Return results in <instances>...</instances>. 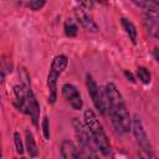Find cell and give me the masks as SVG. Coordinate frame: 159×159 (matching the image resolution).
I'll use <instances>...</instances> for the list:
<instances>
[{
	"label": "cell",
	"instance_id": "ffe728a7",
	"mask_svg": "<svg viewBox=\"0 0 159 159\" xmlns=\"http://www.w3.org/2000/svg\"><path fill=\"white\" fill-rule=\"evenodd\" d=\"M78 1L86 7H92L93 6V0H78Z\"/></svg>",
	"mask_w": 159,
	"mask_h": 159
},
{
	"label": "cell",
	"instance_id": "9a60e30c",
	"mask_svg": "<svg viewBox=\"0 0 159 159\" xmlns=\"http://www.w3.org/2000/svg\"><path fill=\"white\" fill-rule=\"evenodd\" d=\"M77 31H78V29H77L76 24L70 19L66 20V22H65V34L68 37H75L77 35Z\"/></svg>",
	"mask_w": 159,
	"mask_h": 159
},
{
	"label": "cell",
	"instance_id": "8fae6325",
	"mask_svg": "<svg viewBox=\"0 0 159 159\" xmlns=\"http://www.w3.org/2000/svg\"><path fill=\"white\" fill-rule=\"evenodd\" d=\"M61 154L65 159H77L82 157L77 147L71 140H63L61 144Z\"/></svg>",
	"mask_w": 159,
	"mask_h": 159
},
{
	"label": "cell",
	"instance_id": "2e32d148",
	"mask_svg": "<svg viewBox=\"0 0 159 159\" xmlns=\"http://www.w3.org/2000/svg\"><path fill=\"white\" fill-rule=\"evenodd\" d=\"M137 76H138V78H139L143 83H145V84H148V83L150 82V72H149L145 67H139V68L137 70Z\"/></svg>",
	"mask_w": 159,
	"mask_h": 159
},
{
	"label": "cell",
	"instance_id": "7402d4cb",
	"mask_svg": "<svg viewBox=\"0 0 159 159\" xmlns=\"http://www.w3.org/2000/svg\"><path fill=\"white\" fill-rule=\"evenodd\" d=\"M96 1H98V2H101V4H106V2H107V0H96Z\"/></svg>",
	"mask_w": 159,
	"mask_h": 159
},
{
	"label": "cell",
	"instance_id": "7a4b0ae2",
	"mask_svg": "<svg viewBox=\"0 0 159 159\" xmlns=\"http://www.w3.org/2000/svg\"><path fill=\"white\" fill-rule=\"evenodd\" d=\"M14 96H15V106L19 111L25 114H29L34 125H37L39 117H40V106L31 91L25 84H19L14 87Z\"/></svg>",
	"mask_w": 159,
	"mask_h": 159
},
{
	"label": "cell",
	"instance_id": "44dd1931",
	"mask_svg": "<svg viewBox=\"0 0 159 159\" xmlns=\"http://www.w3.org/2000/svg\"><path fill=\"white\" fill-rule=\"evenodd\" d=\"M124 75H125V77L128 78V81H130V82H134V78H133V76H132V73H130V72L125 71V72H124Z\"/></svg>",
	"mask_w": 159,
	"mask_h": 159
},
{
	"label": "cell",
	"instance_id": "8992f818",
	"mask_svg": "<svg viewBox=\"0 0 159 159\" xmlns=\"http://www.w3.org/2000/svg\"><path fill=\"white\" fill-rule=\"evenodd\" d=\"M86 86H87V91L89 97L92 98V102L94 104V107L98 109L99 113H106L107 109V97L104 91H102V88H99L96 83V81L93 80L92 76L87 75L86 77Z\"/></svg>",
	"mask_w": 159,
	"mask_h": 159
},
{
	"label": "cell",
	"instance_id": "9c48e42d",
	"mask_svg": "<svg viewBox=\"0 0 159 159\" xmlns=\"http://www.w3.org/2000/svg\"><path fill=\"white\" fill-rule=\"evenodd\" d=\"M75 15L78 20V22L88 31H92V32H97L98 31V26L97 24L93 21V19L81 7H76L75 9Z\"/></svg>",
	"mask_w": 159,
	"mask_h": 159
},
{
	"label": "cell",
	"instance_id": "ac0fdd59",
	"mask_svg": "<svg viewBox=\"0 0 159 159\" xmlns=\"http://www.w3.org/2000/svg\"><path fill=\"white\" fill-rule=\"evenodd\" d=\"M42 133L46 139L50 138V124H48V117H43L42 120Z\"/></svg>",
	"mask_w": 159,
	"mask_h": 159
},
{
	"label": "cell",
	"instance_id": "30bf717a",
	"mask_svg": "<svg viewBox=\"0 0 159 159\" xmlns=\"http://www.w3.org/2000/svg\"><path fill=\"white\" fill-rule=\"evenodd\" d=\"M144 26L154 39L159 40V12L149 14L144 20Z\"/></svg>",
	"mask_w": 159,
	"mask_h": 159
},
{
	"label": "cell",
	"instance_id": "5b68a950",
	"mask_svg": "<svg viewBox=\"0 0 159 159\" xmlns=\"http://www.w3.org/2000/svg\"><path fill=\"white\" fill-rule=\"evenodd\" d=\"M72 125H73L76 137H77L78 142L81 143V145L83 147V149L88 150L89 153H96L97 150H99V148H98V145H97L91 130L86 125V123L81 122L78 118H73Z\"/></svg>",
	"mask_w": 159,
	"mask_h": 159
},
{
	"label": "cell",
	"instance_id": "5bb4252c",
	"mask_svg": "<svg viewBox=\"0 0 159 159\" xmlns=\"http://www.w3.org/2000/svg\"><path fill=\"white\" fill-rule=\"evenodd\" d=\"M25 145H26V149H27V153L30 157L35 158L39 155V150H37V145L35 143V139H34V135L30 130H26L25 132Z\"/></svg>",
	"mask_w": 159,
	"mask_h": 159
},
{
	"label": "cell",
	"instance_id": "d6986e66",
	"mask_svg": "<svg viewBox=\"0 0 159 159\" xmlns=\"http://www.w3.org/2000/svg\"><path fill=\"white\" fill-rule=\"evenodd\" d=\"M45 2H46V0H31V1L29 2V6H30L32 10L37 11V10H40V9L45 5Z\"/></svg>",
	"mask_w": 159,
	"mask_h": 159
},
{
	"label": "cell",
	"instance_id": "4fadbf2b",
	"mask_svg": "<svg viewBox=\"0 0 159 159\" xmlns=\"http://www.w3.org/2000/svg\"><path fill=\"white\" fill-rule=\"evenodd\" d=\"M120 24H122V27L124 29L125 34L128 35L129 40H130L133 43H135V42H137V29H135L134 24H133L130 20L125 19V17H122V19H120Z\"/></svg>",
	"mask_w": 159,
	"mask_h": 159
},
{
	"label": "cell",
	"instance_id": "ba28073f",
	"mask_svg": "<svg viewBox=\"0 0 159 159\" xmlns=\"http://www.w3.org/2000/svg\"><path fill=\"white\" fill-rule=\"evenodd\" d=\"M62 96L65 97V99L70 103V106L76 109V111H80L82 108V98H81V94L78 92V89L71 84V83H65L62 86Z\"/></svg>",
	"mask_w": 159,
	"mask_h": 159
},
{
	"label": "cell",
	"instance_id": "7c38bea8",
	"mask_svg": "<svg viewBox=\"0 0 159 159\" xmlns=\"http://www.w3.org/2000/svg\"><path fill=\"white\" fill-rule=\"evenodd\" d=\"M137 6L145 10L148 14L159 12V0H132Z\"/></svg>",
	"mask_w": 159,
	"mask_h": 159
},
{
	"label": "cell",
	"instance_id": "3957f363",
	"mask_svg": "<svg viewBox=\"0 0 159 159\" xmlns=\"http://www.w3.org/2000/svg\"><path fill=\"white\" fill-rule=\"evenodd\" d=\"M83 118H84V123L88 127V129L91 130L98 148H99V152L104 155L109 154L111 152V143H109V139L102 127V124L99 123V120L97 119L94 112L92 109H86L84 113H83Z\"/></svg>",
	"mask_w": 159,
	"mask_h": 159
},
{
	"label": "cell",
	"instance_id": "52a82bcc",
	"mask_svg": "<svg viewBox=\"0 0 159 159\" xmlns=\"http://www.w3.org/2000/svg\"><path fill=\"white\" fill-rule=\"evenodd\" d=\"M132 129L134 133V137L137 139L138 145L140 147V149L143 152H145L148 155L153 157V152H152V147L149 143V139L147 137V133L143 128V124L140 122V119L138 117H134V119H132Z\"/></svg>",
	"mask_w": 159,
	"mask_h": 159
},
{
	"label": "cell",
	"instance_id": "277c9868",
	"mask_svg": "<svg viewBox=\"0 0 159 159\" xmlns=\"http://www.w3.org/2000/svg\"><path fill=\"white\" fill-rule=\"evenodd\" d=\"M68 65V58L65 55H58L52 60L50 66V72L47 76V88H48V102L55 103L57 97V80L66 70Z\"/></svg>",
	"mask_w": 159,
	"mask_h": 159
},
{
	"label": "cell",
	"instance_id": "e0dca14e",
	"mask_svg": "<svg viewBox=\"0 0 159 159\" xmlns=\"http://www.w3.org/2000/svg\"><path fill=\"white\" fill-rule=\"evenodd\" d=\"M14 143H15V149H16V153L22 155L24 153V144H22V140H21V135L19 132H15L14 133Z\"/></svg>",
	"mask_w": 159,
	"mask_h": 159
},
{
	"label": "cell",
	"instance_id": "6da1fadb",
	"mask_svg": "<svg viewBox=\"0 0 159 159\" xmlns=\"http://www.w3.org/2000/svg\"><path fill=\"white\" fill-rule=\"evenodd\" d=\"M107 97V109L109 112L111 122L117 133L124 134L132 128V119L127 111L123 97L114 83L108 82L104 88Z\"/></svg>",
	"mask_w": 159,
	"mask_h": 159
}]
</instances>
